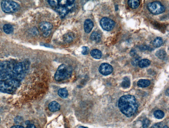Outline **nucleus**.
<instances>
[{
  "mask_svg": "<svg viewBox=\"0 0 169 128\" xmlns=\"http://www.w3.org/2000/svg\"><path fill=\"white\" fill-rule=\"evenodd\" d=\"M118 105L120 111L127 117L134 115L138 107L135 97L130 95L121 97L119 100Z\"/></svg>",
  "mask_w": 169,
  "mask_h": 128,
  "instance_id": "nucleus-1",
  "label": "nucleus"
},
{
  "mask_svg": "<svg viewBox=\"0 0 169 128\" xmlns=\"http://www.w3.org/2000/svg\"><path fill=\"white\" fill-rule=\"evenodd\" d=\"M20 85V81L11 79L0 81V92L8 94L14 93Z\"/></svg>",
  "mask_w": 169,
  "mask_h": 128,
  "instance_id": "nucleus-2",
  "label": "nucleus"
},
{
  "mask_svg": "<svg viewBox=\"0 0 169 128\" xmlns=\"http://www.w3.org/2000/svg\"><path fill=\"white\" fill-rule=\"evenodd\" d=\"M29 65L28 61L19 62L14 64L13 70V79L20 81L25 76Z\"/></svg>",
  "mask_w": 169,
  "mask_h": 128,
  "instance_id": "nucleus-3",
  "label": "nucleus"
},
{
  "mask_svg": "<svg viewBox=\"0 0 169 128\" xmlns=\"http://www.w3.org/2000/svg\"><path fill=\"white\" fill-rule=\"evenodd\" d=\"M14 65L9 62H3L0 63V81L13 79Z\"/></svg>",
  "mask_w": 169,
  "mask_h": 128,
  "instance_id": "nucleus-4",
  "label": "nucleus"
},
{
  "mask_svg": "<svg viewBox=\"0 0 169 128\" xmlns=\"http://www.w3.org/2000/svg\"><path fill=\"white\" fill-rule=\"evenodd\" d=\"M72 68L70 66L62 64L59 66L55 75V79L58 81L65 80L71 77Z\"/></svg>",
  "mask_w": 169,
  "mask_h": 128,
  "instance_id": "nucleus-5",
  "label": "nucleus"
},
{
  "mask_svg": "<svg viewBox=\"0 0 169 128\" xmlns=\"http://www.w3.org/2000/svg\"><path fill=\"white\" fill-rule=\"evenodd\" d=\"M2 11L6 13H11L17 12L20 7L17 2L12 1H3L1 2Z\"/></svg>",
  "mask_w": 169,
  "mask_h": 128,
  "instance_id": "nucleus-6",
  "label": "nucleus"
},
{
  "mask_svg": "<svg viewBox=\"0 0 169 128\" xmlns=\"http://www.w3.org/2000/svg\"><path fill=\"white\" fill-rule=\"evenodd\" d=\"M147 8L150 13L155 15L161 14L164 12L166 10L164 6L159 2L149 3L147 5Z\"/></svg>",
  "mask_w": 169,
  "mask_h": 128,
  "instance_id": "nucleus-7",
  "label": "nucleus"
},
{
  "mask_svg": "<svg viewBox=\"0 0 169 128\" xmlns=\"http://www.w3.org/2000/svg\"><path fill=\"white\" fill-rule=\"evenodd\" d=\"M100 25L103 29L107 31L112 30L114 27L115 22L107 17H104L100 21Z\"/></svg>",
  "mask_w": 169,
  "mask_h": 128,
  "instance_id": "nucleus-8",
  "label": "nucleus"
},
{
  "mask_svg": "<svg viewBox=\"0 0 169 128\" xmlns=\"http://www.w3.org/2000/svg\"><path fill=\"white\" fill-rule=\"evenodd\" d=\"M113 71L112 66L107 63H103L100 65L99 71L103 75L107 76L111 74Z\"/></svg>",
  "mask_w": 169,
  "mask_h": 128,
  "instance_id": "nucleus-9",
  "label": "nucleus"
},
{
  "mask_svg": "<svg viewBox=\"0 0 169 128\" xmlns=\"http://www.w3.org/2000/svg\"><path fill=\"white\" fill-rule=\"evenodd\" d=\"M56 11L59 13L61 18H63L68 14L69 10L66 6L58 5L56 7Z\"/></svg>",
  "mask_w": 169,
  "mask_h": 128,
  "instance_id": "nucleus-10",
  "label": "nucleus"
},
{
  "mask_svg": "<svg viewBox=\"0 0 169 128\" xmlns=\"http://www.w3.org/2000/svg\"><path fill=\"white\" fill-rule=\"evenodd\" d=\"M94 26L93 22L91 20L89 19H86L84 23V29L85 32L87 33H90L92 30Z\"/></svg>",
  "mask_w": 169,
  "mask_h": 128,
  "instance_id": "nucleus-11",
  "label": "nucleus"
},
{
  "mask_svg": "<svg viewBox=\"0 0 169 128\" xmlns=\"http://www.w3.org/2000/svg\"><path fill=\"white\" fill-rule=\"evenodd\" d=\"M39 27L42 30L49 31L52 29L53 25L51 23L48 22H42L39 24Z\"/></svg>",
  "mask_w": 169,
  "mask_h": 128,
  "instance_id": "nucleus-12",
  "label": "nucleus"
},
{
  "mask_svg": "<svg viewBox=\"0 0 169 128\" xmlns=\"http://www.w3.org/2000/svg\"><path fill=\"white\" fill-rule=\"evenodd\" d=\"M60 105L57 102L53 101L50 103L49 109L51 111L56 112L58 111L60 109Z\"/></svg>",
  "mask_w": 169,
  "mask_h": 128,
  "instance_id": "nucleus-13",
  "label": "nucleus"
},
{
  "mask_svg": "<svg viewBox=\"0 0 169 128\" xmlns=\"http://www.w3.org/2000/svg\"><path fill=\"white\" fill-rule=\"evenodd\" d=\"M74 35L73 33L69 32L66 33L63 36V39L65 42L69 43L72 42L74 39Z\"/></svg>",
  "mask_w": 169,
  "mask_h": 128,
  "instance_id": "nucleus-14",
  "label": "nucleus"
},
{
  "mask_svg": "<svg viewBox=\"0 0 169 128\" xmlns=\"http://www.w3.org/2000/svg\"><path fill=\"white\" fill-rule=\"evenodd\" d=\"M91 56L95 59H99L102 56V53L101 51L97 49L92 50L91 52Z\"/></svg>",
  "mask_w": 169,
  "mask_h": 128,
  "instance_id": "nucleus-15",
  "label": "nucleus"
},
{
  "mask_svg": "<svg viewBox=\"0 0 169 128\" xmlns=\"http://www.w3.org/2000/svg\"><path fill=\"white\" fill-rule=\"evenodd\" d=\"M150 84V80L147 79H141L137 82V84L138 86L141 87H146L149 86Z\"/></svg>",
  "mask_w": 169,
  "mask_h": 128,
  "instance_id": "nucleus-16",
  "label": "nucleus"
},
{
  "mask_svg": "<svg viewBox=\"0 0 169 128\" xmlns=\"http://www.w3.org/2000/svg\"><path fill=\"white\" fill-rule=\"evenodd\" d=\"M127 3L131 8L136 9L139 6L140 2L139 0H129L128 1Z\"/></svg>",
  "mask_w": 169,
  "mask_h": 128,
  "instance_id": "nucleus-17",
  "label": "nucleus"
},
{
  "mask_svg": "<svg viewBox=\"0 0 169 128\" xmlns=\"http://www.w3.org/2000/svg\"><path fill=\"white\" fill-rule=\"evenodd\" d=\"M101 36L98 32H94L91 35L90 39L92 41L96 42H100L101 41Z\"/></svg>",
  "mask_w": 169,
  "mask_h": 128,
  "instance_id": "nucleus-18",
  "label": "nucleus"
},
{
  "mask_svg": "<svg viewBox=\"0 0 169 128\" xmlns=\"http://www.w3.org/2000/svg\"><path fill=\"white\" fill-rule=\"evenodd\" d=\"M151 63L150 60L147 59H144L140 61L138 65L140 68H144L148 67Z\"/></svg>",
  "mask_w": 169,
  "mask_h": 128,
  "instance_id": "nucleus-19",
  "label": "nucleus"
},
{
  "mask_svg": "<svg viewBox=\"0 0 169 128\" xmlns=\"http://www.w3.org/2000/svg\"><path fill=\"white\" fill-rule=\"evenodd\" d=\"M3 30L5 33L7 34H9L13 32L14 28L11 25L7 24L3 26Z\"/></svg>",
  "mask_w": 169,
  "mask_h": 128,
  "instance_id": "nucleus-20",
  "label": "nucleus"
},
{
  "mask_svg": "<svg viewBox=\"0 0 169 128\" xmlns=\"http://www.w3.org/2000/svg\"><path fill=\"white\" fill-rule=\"evenodd\" d=\"M156 56L158 57L159 59L164 60L166 58L167 54L164 50H160L156 52Z\"/></svg>",
  "mask_w": 169,
  "mask_h": 128,
  "instance_id": "nucleus-21",
  "label": "nucleus"
},
{
  "mask_svg": "<svg viewBox=\"0 0 169 128\" xmlns=\"http://www.w3.org/2000/svg\"><path fill=\"white\" fill-rule=\"evenodd\" d=\"M163 43L162 38L161 37H158L155 38L154 40L153 45V46L155 48H159L161 46Z\"/></svg>",
  "mask_w": 169,
  "mask_h": 128,
  "instance_id": "nucleus-22",
  "label": "nucleus"
},
{
  "mask_svg": "<svg viewBox=\"0 0 169 128\" xmlns=\"http://www.w3.org/2000/svg\"><path fill=\"white\" fill-rule=\"evenodd\" d=\"M58 94L62 98H67L68 95V91L65 88L60 89L58 91Z\"/></svg>",
  "mask_w": 169,
  "mask_h": 128,
  "instance_id": "nucleus-23",
  "label": "nucleus"
},
{
  "mask_svg": "<svg viewBox=\"0 0 169 128\" xmlns=\"http://www.w3.org/2000/svg\"><path fill=\"white\" fill-rule=\"evenodd\" d=\"M130 85H131V82L129 78L127 77L124 78L123 81L121 84V86L125 89H126L129 87Z\"/></svg>",
  "mask_w": 169,
  "mask_h": 128,
  "instance_id": "nucleus-24",
  "label": "nucleus"
},
{
  "mask_svg": "<svg viewBox=\"0 0 169 128\" xmlns=\"http://www.w3.org/2000/svg\"><path fill=\"white\" fill-rule=\"evenodd\" d=\"M154 115L158 119H161L164 117V113L161 110H157L154 112Z\"/></svg>",
  "mask_w": 169,
  "mask_h": 128,
  "instance_id": "nucleus-25",
  "label": "nucleus"
},
{
  "mask_svg": "<svg viewBox=\"0 0 169 128\" xmlns=\"http://www.w3.org/2000/svg\"><path fill=\"white\" fill-rule=\"evenodd\" d=\"M141 58L139 56H136L132 59L131 60V63L133 66H137L138 65L139 63L141 60Z\"/></svg>",
  "mask_w": 169,
  "mask_h": 128,
  "instance_id": "nucleus-26",
  "label": "nucleus"
},
{
  "mask_svg": "<svg viewBox=\"0 0 169 128\" xmlns=\"http://www.w3.org/2000/svg\"><path fill=\"white\" fill-rule=\"evenodd\" d=\"M150 121L148 119H144L142 122V127L143 128H147L149 126Z\"/></svg>",
  "mask_w": 169,
  "mask_h": 128,
  "instance_id": "nucleus-27",
  "label": "nucleus"
},
{
  "mask_svg": "<svg viewBox=\"0 0 169 128\" xmlns=\"http://www.w3.org/2000/svg\"><path fill=\"white\" fill-rule=\"evenodd\" d=\"M49 4L53 7H57L58 5V1H48Z\"/></svg>",
  "mask_w": 169,
  "mask_h": 128,
  "instance_id": "nucleus-28",
  "label": "nucleus"
},
{
  "mask_svg": "<svg viewBox=\"0 0 169 128\" xmlns=\"http://www.w3.org/2000/svg\"><path fill=\"white\" fill-rule=\"evenodd\" d=\"M89 48L88 47L83 46L82 48V53L84 55H86L89 52Z\"/></svg>",
  "mask_w": 169,
  "mask_h": 128,
  "instance_id": "nucleus-29",
  "label": "nucleus"
},
{
  "mask_svg": "<svg viewBox=\"0 0 169 128\" xmlns=\"http://www.w3.org/2000/svg\"><path fill=\"white\" fill-rule=\"evenodd\" d=\"M162 126V124L161 123H158L153 125L151 128H161Z\"/></svg>",
  "mask_w": 169,
  "mask_h": 128,
  "instance_id": "nucleus-30",
  "label": "nucleus"
},
{
  "mask_svg": "<svg viewBox=\"0 0 169 128\" xmlns=\"http://www.w3.org/2000/svg\"><path fill=\"white\" fill-rule=\"evenodd\" d=\"M74 1H71V0H68L66 1V6H71L74 3Z\"/></svg>",
  "mask_w": 169,
  "mask_h": 128,
  "instance_id": "nucleus-31",
  "label": "nucleus"
},
{
  "mask_svg": "<svg viewBox=\"0 0 169 128\" xmlns=\"http://www.w3.org/2000/svg\"><path fill=\"white\" fill-rule=\"evenodd\" d=\"M136 51L135 50L132 49L130 52V55L132 57L135 56L136 54Z\"/></svg>",
  "mask_w": 169,
  "mask_h": 128,
  "instance_id": "nucleus-32",
  "label": "nucleus"
},
{
  "mask_svg": "<svg viewBox=\"0 0 169 128\" xmlns=\"http://www.w3.org/2000/svg\"><path fill=\"white\" fill-rule=\"evenodd\" d=\"M50 31H46L44 33L43 35L44 36V37H48L49 35L50 34Z\"/></svg>",
  "mask_w": 169,
  "mask_h": 128,
  "instance_id": "nucleus-33",
  "label": "nucleus"
},
{
  "mask_svg": "<svg viewBox=\"0 0 169 128\" xmlns=\"http://www.w3.org/2000/svg\"><path fill=\"white\" fill-rule=\"evenodd\" d=\"M10 128H25L23 126H20V125H16L11 127Z\"/></svg>",
  "mask_w": 169,
  "mask_h": 128,
  "instance_id": "nucleus-34",
  "label": "nucleus"
},
{
  "mask_svg": "<svg viewBox=\"0 0 169 128\" xmlns=\"http://www.w3.org/2000/svg\"><path fill=\"white\" fill-rule=\"evenodd\" d=\"M26 128H37L36 127V126L34 125H32V124H31V125H27Z\"/></svg>",
  "mask_w": 169,
  "mask_h": 128,
  "instance_id": "nucleus-35",
  "label": "nucleus"
},
{
  "mask_svg": "<svg viewBox=\"0 0 169 128\" xmlns=\"http://www.w3.org/2000/svg\"><path fill=\"white\" fill-rule=\"evenodd\" d=\"M166 95H167V96H168L169 95V89H168L167 90H166Z\"/></svg>",
  "mask_w": 169,
  "mask_h": 128,
  "instance_id": "nucleus-36",
  "label": "nucleus"
},
{
  "mask_svg": "<svg viewBox=\"0 0 169 128\" xmlns=\"http://www.w3.org/2000/svg\"><path fill=\"white\" fill-rule=\"evenodd\" d=\"M78 128H88L86 127L83 126H80Z\"/></svg>",
  "mask_w": 169,
  "mask_h": 128,
  "instance_id": "nucleus-37",
  "label": "nucleus"
},
{
  "mask_svg": "<svg viewBox=\"0 0 169 128\" xmlns=\"http://www.w3.org/2000/svg\"><path fill=\"white\" fill-rule=\"evenodd\" d=\"M162 128H169L168 127V126H166H166H164Z\"/></svg>",
  "mask_w": 169,
  "mask_h": 128,
  "instance_id": "nucleus-38",
  "label": "nucleus"
},
{
  "mask_svg": "<svg viewBox=\"0 0 169 128\" xmlns=\"http://www.w3.org/2000/svg\"><path fill=\"white\" fill-rule=\"evenodd\" d=\"M0 120H1V118H0Z\"/></svg>",
  "mask_w": 169,
  "mask_h": 128,
  "instance_id": "nucleus-39",
  "label": "nucleus"
}]
</instances>
